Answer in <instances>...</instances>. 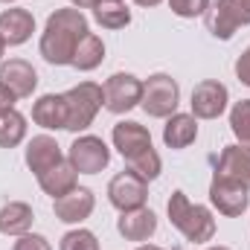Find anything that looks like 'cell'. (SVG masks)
<instances>
[{
	"instance_id": "2e32d148",
	"label": "cell",
	"mask_w": 250,
	"mask_h": 250,
	"mask_svg": "<svg viewBox=\"0 0 250 250\" xmlns=\"http://www.w3.org/2000/svg\"><path fill=\"white\" fill-rule=\"evenodd\" d=\"M35 29V18L26 9H6L0 12V38L6 44H23Z\"/></svg>"
},
{
	"instance_id": "1f68e13d",
	"label": "cell",
	"mask_w": 250,
	"mask_h": 250,
	"mask_svg": "<svg viewBox=\"0 0 250 250\" xmlns=\"http://www.w3.org/2000/svg\"><path fill=\"white\" fill-rule=\"evenodd\" d=\"M134 3H140V6H157L160 0H134Z\"/></svg>"
},
{
	"instance_id": "83f0119b",
	"label": "cell",
	"mask_w": 250,
	"mask_h": 250,
	"mask_svg": "<svg viewBox=\"0 0 250 250\" xmlns=\"http://www.w3.org/2000/svg\"><path fill=\"white\" fill-rule=\"evenodd\" d=\"M12 250H53V248H50V242H47L44 236H35V233L29 236V233H23V236L15 242Z\"/></svg>"
},
{
	"instance_id": "8fae6325",
	"label": "cell",
	"mask_w": 250,
	"mask_h": 250,
	"mask_svg": "<svg viewBox=\"0 0 250 250\" xmlns=\"http://www.w3.org/2000/svg\"><path fill=\"white\" fill-rule=\"evenodd\" d=\"M227 108V87L215 79H207L201 84H195L192 90V114L198 120H215L221 117Z\"/></svg>"
},
{
	"instance_id": "484cf974",
	"label": "cell",
	"mask_w": 250,
	"mask_h": 250,
	"mask_svg": "<svg viewBox=\"0 0 250 250\" xmlns=\"http://www.w3.org/2000/svg\"><path fill=\"white\" fill-rule=\"evenodd\" d=\"M62 250H99V242L90 230H70L62 239Z\"/></svg>"
},
{
	"instance_id": "f546056e",
	"label": "cell",
	"mask_w": 250,
	"mask_h": 250,
	"mask_svg": "<svg viewBox=\"0 0 250 250\" xmlns=\"http://www.w3.org/2000/svg\"><path fill=\"white\" fill-rule=\"evenodd\" d=\"M15 99H18V96H15V93L6 87V84H0V114L12 111V108H15Z\"/></svg>"
},
{
	"instance_id": "7a4b0ae2",
	"label": "cell",
	"mask_w": 250,
	"mask_h": 250,
	"mask_svg": "<svg viewBox=\"0 0 250 250\" xmlns=\"http://www.w3.org/2000/svg\"><path fill=\"white\" fill-rule=\"evenodd\" d=\"M114 146L120 148L128 166L146 178V181H154L160 175V154L151 148V137L148 131L143 128L140 123H117L114 125Z\"/></svg>"
},
{
	"instance_id": "277c9868",
	"label": "cell",
	"mask_w": 250,
	"mask_h": 250,
	"mask_svg": "<svg viewBox=\"0 0 250 250\" xmlns=\"http://www.w3.org/2000/svg\"><path fill=\"white\" fill-rule=\"evenodd\" d=\"M64 105H67V131H84L93 123V117L99 114V108L105 105V93L99 84L93 82H82L73 90L64 93Z\"/></svg>"
},
{
	"instance_id": "44dd1931",
	"label": "cell",
	"mask_w": 250,
	"mask_h": 250,
	"mask_svg": "<svg viewBox=\"0 0 250 250\" xmlns=\"http://www.w3.org/2000/svg\"><path fill=\"white\" fill-rule=\"evenodd\" d=\"M38 184H41V189H44L47 195L62 198V195H67L70 189H76V169H73L70 160H62V163L53 166L50 172L38 175Z\"/></svg>"
},
{
	"instance_id": "3957f363",
	"label": "cell",
	"mask_w": 250,
	"mask_h": 250,
	"mask_svg": "<svg viewBox=\"0 0 250 250\" xmlns=\"http://www.w3.org/2000/svg\"><path fill=\"white\" fill-rule=\"evenodd\" d=\"M166 209H169L172 227H178L187 236V242L204 245V242H209L215 236V221H212L209 209L201 207V204H192L187 198V192L175 189L172 198H169V204H166Z\"/></svg>"
},
{
	"instance_id": "cb8c5ba5",
	"label": "cell",
	"mask_w": 250,
	"mask_h": 250,
	"mask_svg": "<svg viewBox=\"0 0 250 250\" xmlns=\"http://www.w3.org/2000/svg\"><path fill=\"white\" fill-rule=\"evenodd\" d=\"M23 137H26V120L15 108L0 114V148H15L21 146Z\"/></svg>"
},
{
	"instance_id": "603a6c76",
	"label": "cell",
	"mask_w": 250,
	"mask_h": 250,
	"mask_svg": "<svg viewBox=\"0 0 250 250\" xmlns=\"http://www.w3.org/2000/svg\"><path fill=\"white\" fill-rule=\"evenodd\" d=\"M93 18L105 29H123V26H128V21H131V12L125 9L120 0H99L93 6Z\"/></svg>"
},
{
	"instance_id": "7c38bea8",
	"label": "cell",
	"mask_w": 250,
	"mask_h": 250,
	"mask_svg": "<svg viewBox=\"0 0 250 250\" xmlns=\"http://www.w3.org/2000/svg\"><path fill=\"white\" fill-rule=\"evenodd\" d=\"M93 192L84 187H76L70 189L67 195L62 198H56V204H53V209H56V218L64 221V224H79V221H84L90 212H93Z\"/></svg>"
},
{
	"instance_id": "d590c367",
	"label": "cell",
	"mask_w": 250,
	"mask_h": 250,
	"mask_svg": "<svg viewBox=\"0 0 250 250\" xmlns=\"http://www.w3.org/2000/svg\"><path fill=\"white\" fill-rule=\"evenodd\" d=\"M0 3H15V0H0Z\"/></svg>"
},
{
	"instance_id": "5bb4252c",
	"label": "cell",
	"mask_w": 250,
	"mask_h": 250,
	"mask_svg": "<svg viewBox=\"0 0 250 250\" xmlns=\"http://www.w3.org/2000/svg\"><path fill=\"white\" fill-rule=\"evenodd\" d=\"M0 84H6L18 99H23V96H32V90L38 84V73L29 62L12 59V62H6L0 67Z\"/></svg>"
},
{
	"instance_id": "30bf717a",
	"label": "cell",
	"mask_w": 250,
	"mask_h": 250,
	"mask_svg": "<svg viewBox=\"0 0 250 250\" xmlns=\"http://www.w3.org/2000/svg\"><path fill=\"white\" fill-rule=\"evenodd\" d=\"M209 201L218 207V212L224 215H242L248 209V187L227 178V175H218L212 178L209 184Z\"/></svg>"
},
{
	"instance_id": "e575fe53",
	"label": "cell",
	"mask_w": 250,
	"mask_h": 250,
	"mask_svg": "<svg viewBox=\"0 0 250 250\" xmlns=\"http://www.w3.org/2000/svg\"><path fill=\"white\" fill-rule=\"evenodd\" d=\"M207 250H230V248H221V245H218V248H207Z\"/></svg>"
},
{
	"instance_id": "8992f818",
	"label": "cell",
	"mask_w": 250,
	"mask_h": 250,
	"mask_svg": "<svg viewBox=\"0 0 250 250\" xmlns=\"http://www.w3.org/2000/svg\"><path fill=\"white\" fill-rule=\"evenodd\" d=\"M245 23H250V0H215L207 9V29L221 41L233 38Z\"/></svg>"
},
{
	"instance_id": "52a82bcc",
	"label": "cell",
	"mask_w": 250,
	"mask_h": 250,
	"mask_svg": "<svg viewBox=\"0 0 250 250\" xmlns=\"http://www.w3.org/2000/svg\"><path fill=\"white\" fill-rule=\"evenodd\" d=\"M108 198L111 204L120 209V212H128V209H140L148 198V181L140 178L134 169L128 172H120L111 184H108Z\"/></svg>"
},
{
	"instance_id": "ac0fdd59",
	"label": "cell",
	"mask_w": 250,
	"mask_h": 250,
	"mask_svg": "<svg viewBox=\"0 0 250 250\" xmlns=\"http://www.w3.org/2000/svg\"><path fill=\"white\" fill-rule=\"evenodd\" d=\"M32 120L41 128H64L67 125V105L64 93H47L32 105Z\"/></svg>"
},
{
	"instance_id": "4dcf8cb0",
	"label": "cell",
	"mask_w": 250,
	"mask_h": 250,
	"mask_svg": "<svg viewBox=\"0 0 250 250\" xmlns=\"http://www.w3.org/2000/svg\"><path fill=\"white\" fill-rule=\"evenodd\" d=\"M70 3H76V9H93L99 0H70Z\"/></svg>"
},
{
	"instance_id": "d6a6232c",
	"label": "cell",
	"mask_w": 250,
	"mask_h": 250,
	"mask_svg": "<svg viewBox=\"0 0 250 250\" xmlns=\"http://www.w3.org/2000/svg\"><path fill=\"white\" fill-rule=\"evenodd\" d=\"M137 250H163V248H154V245H143V248H137Z\"/></svg>"
},
{
	"instance_id": "5b68a950",
	"label": "cell",
	"mask_w": 250,
	"mask_h": 250,
	"mask_svg": "<svg viewBox=\"0 0 250 250\" xmlns=\"http://www.w3.org/2000/svg\"><path fill=\"white\" fill-rule=\"evenodd\" d=\"M178 99H181V87H178V82L172 76L154 73V76H148V82H143L140 105H143V111L148 117H157V120L172 117L175 108H178Z\"/></svg>"
},
{
	"instance_id": "d6986e66",
	"label": "cell",
	"mask_w": 250,
	"mask_h": 250,
	"mask_svg": "<svg viewBox=\"0 0 250 250\" xmlns=\"http://www.w3.org/2000/svg\"><path fill=\"white\" fill-rule=\"evenodd\" d=\"M32 221H35L32 207L23 201H12L0 209V233L3 236H23V233H29Z\"/></svg>"
},
{
	"instance_id": "6da1fadb",
	"label": "cell",
	"mask_w": 250,
	"mask_h": 250,
	"mask_svg": "<svg viewBox=\"0 0 250 250\" xmlns=\"http://www.w3.org/2000/svg\"><path fill=\"white\" fill-rule=\"evenodd\" d=\"M87 21L79 9H59L50 15L47 29L41 35V56L50 64H73L76 47L87 35Z\"/></svg>"
},
{
	"instance_id": "836d02e7",
	"label": "cell",
	"mask_w": 250,
	"mask_h": 250,
	"mask_svg": "<svg viewBox=\"0 0 250 250\" xmlns=\"http://www.w3.org/2000/svg\"><path fill=\"white\" fill-rule=\"evenodd\" d=\"M3 53H6V41L0 38V59H3Z\"/></svg>"
},
{
	"instance_id": "4fadbf2b",
	"label": "cell",
	"mask_w": 250,
	"mask_h": 250,
	"mask_svg": "<svg viewBox=\"0 0 250 250\" xmlns=\"http://www.w3.org/2000/svg\"><path fill=\"white\" fill-rule=\"evenodd\" d=\"M62 160H64L62 146H59L53 137L41 134V137H32V140H29V146H26V166L35 172V178L44 175V172H50V169L59 166Z\"/></svg>"
},
{
	"instance_id": "f1b7e54d",
	"label": "cell",
	"mask_w": 250,
	"mask_h": 250,
	"mask_svg": "<svg viewBox=\"0 0 250 250\" xmlns=\"http://www.w3.org/2000/svg\"><path fill=\"white\" fill-rule=\"evenodd\" d=\"M236 76H239L242 84H248L250 87V47L239 56V62H236Z\"/></svg>"
},
{
	"instance_id": "9a60e30c",
	"label": "cell",
	"mask_w": 250,
	"mask_h": 250,
	"mask_svg": "<svg viewBox=\"0 0 250 250\" xmlns=\"http://www.w3.org/2000/svg\"><path fill=\"white\" fill-rule=\"evenodd\" d=\"M218 175H227L239 184H245L250 189V143L245 146H227L218 157V166H215Z\"/></svg>"
},
{
	"instance_id": "e0dca14e",
	"label": "cell",
	"mask_w": 250,
	"mask_h": 250,
	"mask_svg": "<svg viewBox=\"0 0 250 250\" xmlns=\"http://www.w3.org/2000/svg\"><path fill=\"white\" fill-rule=\"evenodd\" d=\"M117 230L123 233L128 242H146L157 230V215L151 209H146V207L128 209V212H123V218L117 221Z\"/></svg>"
},
{
	"instance_id": "d4e9b609",
	"label": "cell",
	"mask_w": 250,
	"mask_h": 250,
	"mask_svg": "<svg viewBox=\"0 0 250 250\" xmlns=\"http://www.w3.org/2000/svg\"><path fill=\"white\" fill-rule=\"evenodd\" d=\"M230 128H233V134L242 143H250V99H242V102L233 105V111H230Z\"/></svg>"
},
{
	"instance_id": "9c48e42d",
	"label": "cell",
	"mask_w": 250,
	"mask_h": 250,
	"mask_svg": "<svg viewBox=\"0 0 250 250\" xmlns=\"http://www.w3.org/2000/svg\"><path fill=\"white\" fill-rule=\"evenodd\" d=\"M67 160L73 163V169L76 172H82V175H96V172H102L108 163H111V151H108V146L99 140V137H79L73 146H70V154H67Z\"/></svg>"
},
{
	"instance_id": "ba28073f",
	"label": "cell",
	"mask_w": 250,
	"mask_h": 250,
	"mask_svg": "<svg viewBox=\"0 0 250 250\" xmlns=\"http://www.w3.org/2000/svg\"><path fill=\"white\" fill-rule=\"evenodd\" d=\"M102 93H105V108L111 114H125L143 99V82L131 73H114L105 82Z\"/></svg>"
},
{
	"instance_id": "ffe728a7",
	"label": "cell",
	"mask_w": 250,
	"mask_h": 250,
	"mask_svg": "<svg viewBox=\"0 0 250 250\" xmlns=\"http://www.w3.org/2000/svg\"><path fill=\"white\" fill-rule=\"evenodd\" d=\"M195 137H198V123L189 114H172L163 128V140L169 148H187L189 143H195Z\"/></svg>"
},
{
	"instance_id": "4316f807",
	"label": "cell",
	"mask_w": 250,
	"mask_h": 250,
	"mask_svg": "<svg viewBox=\"0 0 250 250\" xmlns=\"http://www.w3.org/2000/svg\"><path fill=\"white\" fill-rule=\"evenodd\" d=\"M169 6L181 18H198V15H207L209 0H169Z\"/></svg>"
},
{
	"instance_id": "7402d4cb",
	"label": "cell",
	"mask_w": 250,
	"mask_h": 250,
	"mask_svg": "<svg viewBox=\"0 0 250 250\" xmlns=\"http://www.w3.org/2000/svg\"><path fill=\"white\" fill-rule=\"evenodd\" d=\"M102 59H105V44H102V38L93 35V32H87V35L82 38V44L76 47L73 67H76V70H93V67L102 64Z\"/></svg>"
}]
</instances>
